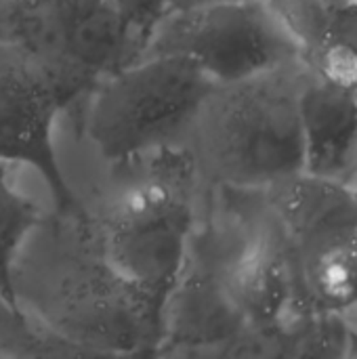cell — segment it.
Masks as SVG:
<instances>
[{
	"mask_svg": "<svg viewBox=\"0 0 357 359\" xmlns=\"http://www.w3.org/2000/svg\"><path fill=\"white\" fill-rule=\"evenodd\" d=\"M11 278L19 309L76 355H156L160 305L116 271L80 208L44 217Z\"/></svg>",
	"mask_w": 357,
	"mask_h": 359,
	"instance_id": "1",
	"label": "cell"
},
{
	"mask_svg": "<svg viewBox=\"0 0 357 359\" xmlns=\"http://www.w3.org/2000/svg\"><path fill=\"white\" fill-rule=\"evenodd\" d=\"M107 166L93 208L80 210L116 271L162 311L198 217L202 181L194 158L187 145H170Z\"/></svg>",
	"mask_w": 357,
	"mask_h": 359,
	"instance_id": "2",
	"label": "cell"
},
{
	"mask_svg": "<svg viewBox=\"0 0 357 359\" xmlns=\"http://www.w3.org/2000/svg\"><path fill=\"white\" fill-rule=\"evenodd\" d=\"M307 74L299 59L210 88L185 141L202 185L265 191L303 172L299 95Z\"/></svg>",
	"mask_w": 357,
	"mask_h": 359,
	"instance_id": "3",
	"label": "cell"
},
{
	"mask_svg": "<svg viewBox=\"0 0 357 359\" xmlns=\"http://www.w3.org/2000/svg\"><path fill=\"white\" fill-rule=\"evenodd\" d=\"M213 86L187 57H141L84 95V135L105 164L185 145Z\"/></svg>",
	"mask_w": 357,
	"mask_h": 359,
	"instance_id": "4",
	"label": "cell"
},
{
	"mask_svg": "<svg viewBox=\"0 0 357 359\" xmlns=\"http://www.w3.org/2000/svg\"><path fill=\"white\" fill-rule=\"evenodd\" d=\"M191 59L215 84L267 74L301 59L299 42L271 0H208L170 11L141 57Z\"/></svg>",
	"mask_w": 357,
	"mask_h": 359,
	"instance_id": "5",
	"label": "cell"
},
{
	"mask_svg": "<svg viewBox=\"0 0 357 359\" xmlns=\"http://www.w3.org/2000/svg\"><path fill=\"white\" fill-rule=\"evenodd\" d=\"M307 297L328 309L357 301V202L349 185L299 172L265 189Z\"/></svg>",
	"mask_w": 357,
	"mask_h": 359,
	"instance_id": "6",
	"label": "cell"
},
{
	"mask_svg": "<svg viewBox=\"0 0 357 359\" xmlns=\"http://www.w3.org/2000/svg\"><path fill=\"white\" fill-rule=\"evenodd\" d=\"M69 107L53 74L21 44L0 38V164H25L42 177L57 210L80 202L55 149V124Z\"/></svg>",
	"mask_w": 357,
	"mask_h": 359,
	"instance_id": "7",
	"label": "cell"
},
{
	"mask_svg": "<svg viewBox=\"0 0 357 359\" xmlns=\"http://www.w3.org/2000/svg\"><path fill=\"white\" fill-rule=\"evenodd\" d=\"M259 337L225 284L185 261L160 311L156 355H238Z\"/></svg>",
	"mask_w": 357,
	"mask_h": 359,
	"instance_id": "8",
	"label": "cell"
},
{
	"mask_svg": "<svg viewBox=\"0 0 357 359\" xmlns=\"http://www.w3.org/2000/svg\"><path fill=\"white\" fill-rule=\"evenodd\" d=\"M299 116L303 172L351 185L357 172V90L309 69L299 95Z\"/></svg>",
	"mask_w": 357,
	"mask_h": 359,
	"instance_id": "9",
	"label": "cell"
},
{
	"mask_svg": "<svg viewBox=\"0 0 357 359\" xmlns=\"http://www.w3.org/2000/svg\"><path fill=\"white\" fill-rule=\"evenodd\" d=\"M320 78L357 90V0H271Z\"/></svg>",
	"mask_w": 357,
	"mask_h": 359,
	"instance_id": "10",
	"label": "cell"
},
{
	"mask_svg": "<svg viewBox=\"0 0 357 359\" xmlns=\"http://www.w3.org/2000/svg\"><path fill=\"white\" fill-rule=\"evenodd\" d=\"M42 219L40 206L11 185L6 164H0V299L17 311L21 309L13 290V265L21 246Z\"/></svg>",
	"mask_w": 357,
	"mask_h": 359,
	"instance_id": "11",
	"label": "cell"
},
{
	"mask_svg": "<svg viewBox=\"0 0 357 359\" xmlns=\"http://www.w3.org/2000/svg\"><path fill=\"white\" fill-rule=\"evenodd\" d=\"M0 355H76L0 299Z\"/></svg>",
	"mask_w": 357,
	"mask_h": 359,
	"instance_id": "12",
	"label": "cell"
},
{
	"mask_svg": "<svg viewBox=\"0 0 357 359\" xmlns=\"http://www.w3.org/2000/svg\"><path fill=\"white\" fill-rule=\"evenodd\" d=\"M170 2V11H183V8H191L198 4H204L208 0H168Z\"/></svg>",
	"mask_w": 357,
	"mask_h": 359,
	"instance_id": "13",
	"label": "cell"
},
{
	"mask_svg": "<svg viewBox=\"0 0 357 359\" xmlns=\"http://www.w3.org/2000/svg\"><path fill=\"white\" fill-rule=\"evenodd\" d=\"M351 191H353V196H356V202H357V172H356V177H353V181H351Z\"/></svg>",
	"mask_w": 357,
	"mask_h": 359,
	"instance_id": "14",
	"label": "cell"
},
{
	"mask_svg": "<svg viewBox=\"0 0 357 359\" xmlns=\"http://www.w3.org/2000/svg\"><path fill=\"white\" fill-rule=\"evenodd\" d=\"M4 2H8V0H0V6H2V4H4Z\"/></svg>",
	"mask_w": 357,
	"mask_h": 359,
	"instance_id": "15",
	"label": "cell"
}]
</instances>
